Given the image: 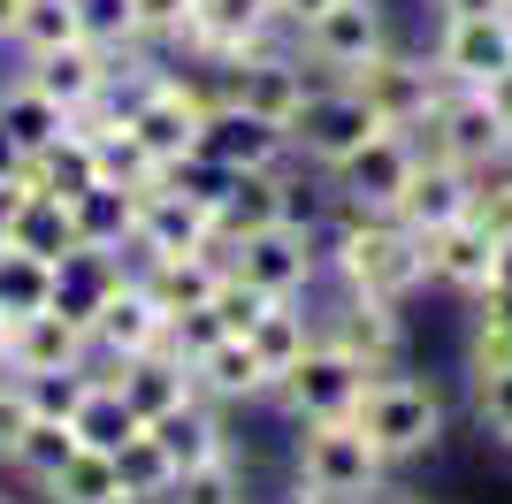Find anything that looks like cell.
Masks as SVG:
<instances>
[{
	"instance_id": "obj_26",
	"label": "cell",
	"mask_w": 512,
	"mask_h": 504,
	"mask_svg": "<svg viewBox=\"0 0 512 504\" xmlns=\"http://www.w3.org/2000/svg\"><path fill=\"white\" fill-rule=\"evenodd\" d=\"M146 428H153V443L176 459V474H184V466H199V459H222V451L237 443L230 428H222V405L199 398V390H192L184 405H169L161 420H146Z\"/></svg>"
},
{
	"instance_id": "obj_52",
	"label": "cell",
	"mask_w": 512,
	"mask_h": 504,
	"mask_svg": "<svg viewBox=\"0 0 512 504\" xmlns=\"http://www.w3.org/2000/svg\"><path fill=\"white\" fill-rule=\"evenodd\" d=\"M482 92H490V107H497V115H505V130H512V69H505V77H490V84H482Z\"/></svg>"
},
{
	"instance_id": "obj_7",
	"label": "cell",
	"mask_w": 512,
	"mask_h": 504,
	"mask_svg": "<svg viewBox=\"0 0 512 504\" xmlns=\"http://www.w3.org/2000/svg\"><path fill=\"white\" fill-rule=\"evenodd\" d=\"M291 46H299V62L314 77H352L390 46V8L383 0H329L321 16H306L291 31Z\"/></svg>"
},
{
	"instance_id": "obj_41",
	"label": "cell",
	"mask_w": 512,
	"mask_h": 504,
	"mask_svg": "<svg viewBox=\"0 0 512 504\" xmlns=\"http://www.w3.org/2000/svg\"><path fill=\"white\" fill-rule=\"evenodd\" d=\"M130 16H138V46L146 54H176V46L192 39L199 0H130Z\"/></svg>"
},
{
	"instance_id": "obj_11",
	"label": "cell",
	"mask_w": 512,
	"mask_h": 504,
	"mask_svg": "<svg viewBox=\"0 0 512 504\" xmlns=\"http://www.w3.org/2000/svg\"><path fill=\"white\" fill-rule=\"evenodd\" d=\"M367 375H375V367H360L352 352H337V344H321V336H314V352H306L268 398L291 413V428H299V420H344V413H360Z\"/></svg>"
},
{
	"instance_id": "obj_35",
	"label": "cell",
	"mask_w": 512,
	"mask_h": 504,
	"mask_svg": "<svg viewBox=\"0 0 512 504\" xmlns=\"http://www.w3.org/2000/svg\"><path fill=\"white\" fill-rule=\"evenodd\" d=\"M46 504H130L123 474H115V451H77L62 474H46Z\"/></svg>"
},
{
	"instance_id": "obj_33",
	"label": "cell",
	"mask_w": 512,
	"mask_h": 504,
	"mask_svg": "<svg viewBox=\"0 0 512 504\" xmlns=\"http://www.w3.org/2000/svg\"><path fill=\"white\" fill-rule=\"evenodd\" d=\"M161 504H253V474H245V459H237V443L222 451V459L184 466Z\"/></svg>"
},
{
	"instance_id": "obj_18",
	"label": "cell",
	"mask_w": 512,
	"mask_h": 504,
	"mask_svg": "<svg viewBox=\"0 0 512 504\" xmlns=\"http://www.w3.org/2000/svg\"><path fill=\"white\" fill-rule=\"evenodd\" d=\"M199 153H214L222 168H283L291 161V138H283L276 123H260V115H245L237 100H222L214 92L207 100V115H199Z\"/></svg>"
},
{
	"instance_id": "obj_38",
	"label": "cell",
	"mask_w": 512,
	"mask_h": 504,
	"mask_svg": "<svg viewBox=\"0 0 512 504\" xmlns=\"http://www.w3.org/2000/svg\"><path fill=\"white\" fill-rule=\"evenodd\" d=\"M161 184L169 191H184V199H192V207H222V199H230V184H237V168H222L214 161V153H176V161H161Z\"/></svg>"
},
{
	"instance_id": "obj_57",
	"label": "cell",
	"mask_w": 512,
	"mask_h": 504,
	"mask_svg": "<svg viewBox=\"0 0 512 504\" xmlns=\"http://www.w3.org/2000/svg\"><path fill=\"white\" fill-rule=\"evenodd\" d=\"M0 504H8V497H0Z\"/></svg>"
},
{
	"instance_id": "obj_32",
	"label": "cell",
	"mask_w": 512,
	"mask_h": 504,
	"mask_svg": "<svg viewBox=\"0 0 512 504\" xmlns=\"http://www.w3.org/2000/svg\"><path fill=\"white\" fill-rule=\"evenodd\" d=\"M77 451H85V443H77V428H69V420L31 413V420H23V436H16V451H8L0 466H16L23 482H46V474H62Z\"/></svg>"
},
{
	"instance_id": "obj_40",
	"label": "cell",
	"mask_w": 512,
	"mask_h": 504,
	"mask_svg": "<svg viewBox=\"0 0 512 504\" xmlns=\"http://www.w3.org/2000/svg\"><path fill=\"white\" fill-rule=\"evenodd\" d=\"M69 39H85L69 0H23L16 31H8V46H23V54H46V46H69Z\"/></svg>"
},
{
	"instance_id": "obj_21",
	"label": "cell",
	"mask_w": 512,
	"mask_h": 504,
	"mask_svg": "<svg viewBox=\"0 0 512 504\" xmlns=\"http://www.w3.org/2000/svg\"><path fill=\"white\" fill-rule=\"evenodd\" d=\"M490 252L497 237L482 230V222H444V230H428V291H451V298H482V283H490Z\"/></svg>"
},
{
	"instance_id": "obj_55",
	"label": "cell",
	"mask_w": 512,
	"mask_h": 504,
	"mask_svg": "<svg viewBox=\"0 0 512 504\" xmlns=\"http://www.w3.org/2000/svg\"><path fill=\"white\" fill-rule=\"evenodd\" d=\"M505 168H512V146H505Z\"/></svg>"
},
{
	"instance_id": "obj_30",
	"label": "cell",
	"mask_w": 512,
	"mask_h": 504,
	"mask_svg": "<svg viewBox=\"0 0 512 504\" xmlns=\"http://www.w3.org/2000/svg\"><path fill=\"white\" fill-rule=\"evenodd\" d=\"M8 245L31 252V260H62L69 245H77V222H69V199H54V191H23L16 214H8Z\"/></svg>"
},
{
	"instance_id": "obj_13",
	"label": "cell",
	"mask_w": 512,
	"mask_h": 504,
	"mask_svg": "<svg viewBox=\"0 0 512 504\" xmlns=\"http://www.w3.org/2000/svg\"><path fill=\"white\" fill-rule=\"evenodd\" d=\"M314 329H321V344L352 352L360 367H375V375H383V367H406V306L337 291L329 306H314Z\"/></svg>"
},
{
	"instance_id": "obj_19",
	"label": "cell",
	"mask_w": 512,
	"mask_h": 504,
	"mask_svg": "<svg viewBox=\"0 0 512 504\" xmlns=\"http://www.w3.org/2000/svg\"><path fill=\"white\" fill-rule=\"evenodd\" d=\"M16 77H23V84H39V92L62 107V115H77L85 100H100V92H107V77H115V54H107V46H92V39H69V46H46V54H23Z\"/></svg>"
},
{
	"instance_id": "obj_44",
	"label": "cell",
	"mask_w": 512,
	"mask_h": 504,
	"mask_svg": "<svg viewBox=\"0 0 512 504\" xmlns=\"http://www.w3.org/2000/svg\"><path fill=\"white\" fill-rule=\"evenodd\" d=\"M207 306H214V314H222V329H230V336H245V329H253L260 314H268V306H276V298L260 291V283H245V275H222Z\"/></svg>"
},
{
	"instance_id": "obj_2",
	"label": "cell",
	"mask_w": 512,
	"mask_h": 504,
	"mask_svg": "<svg viewBox=\"0 0 512 504\" xmlns=\"http://www.w3.org/2000/svg\"><path fill=\"white\" fill-rule=\"evenodd\" d=\"M375 436V451H383L390 466L406 459H428L436 443H444V390L428 375H406V367H383V375H367L360 390V413H352Z\"/></svg>"
},
{
	"instance_id": "obj_43",
	"label": "cell",
	"mask_w": 512,
	"mask_h": 504,
	"mask_svg": "<svg viewBox=\"0 0 512 504\" xmlns=\"http://www.w3.org/2000/svg\"><path fill=\"white\" fill-rule=\"evenodd\" d=\"M512 367V321L490 314V306H474V329H467V375H497Z\"/></svg>"
},
{
	"instance_id": "obj_22",
	"label": "cell",
	"mask_w": 512,
	"mask_h": 504,
	"mask_svg": "<svg viewBox=\"0 0 512 504\" xmlns=\"http://www.w3.org/2000/svg\"><path fill=\"white\" fill-rule=\"evenodd\" d=\"M130 275V252H100V245H69L62 260H54V314L85 321L100 314L107 298H115V283Z\"/></svg>"
},
{
	"instance_id": "obj_15",
	"label": "cell",
	"mask_w": 512,
	"mask_h": 504,
	"mask_svg": "<svg viewBox=\"0 0 512 504\" xmlns=\"http://www.w3.org/2000/svg\"><path fill=\"white\" fill-rule=\"evenodd\" d=\"M0 367H8V375H62V367H100V359H92L85 321L39 306V314H16L0 329Z\"/></svg>"
},
{
	"instance_id": "obj_24",
	"label": "cell",
	"mask_w": 512,
	"mask_h": 504,
	"mask_svg": "<svg viewBox=\"0 0 512 504\" xmlns=\"http://www.w3.org/2000/svg\"><path fill=\"white\" fill-rule=\"evenodd\" d=\"M192 390H199V398H214L222 413H230V405H260L268 390H276V382H268V367H260V352L245 344V336H222L214 352H199V359H192Z\"/></svg>"
},
{
	"instance_id": "obj_47",
	"label": "cell",
	"mask_w": 512,
	"mask_h": 504,
	"mask_svg": "<svg viewBox=\"0 0 512 504\" xmlns=\"http://www.w3.org/2000/svg\"><path fill=\"white\" fill-rule=\"evenodd\" d=\"M23 420H31V398H23V382L0 367V459L16 451V436H23Z\"/></svg>"
},
{
	"instance_id": "obj_4",
	"label": "cell",
	"mask_w": 512,
	"mask_h": 504,
	"mask_svg": "<svg viewBox=\"0 0 512 504\" xmlns=\"http://www.w3.org/2000/svg\"><path fill=\"white\" fill-rule=\"evenodd\" d=\"M375 130H383V115L360 100V84H352V77H314V92H306V107L291 115L283 138H291V161L321 176V168H337L352 146H367Z\"/></svg>"
},
{
	"instance_id": "obj_5",
	"label": "cell",
	"mask_w": 512,
	"mask_h": 504,
	"mask_svg": "<svg viewBox=\"0 0 512 504\" xmlns=\"http://www.w3.org/2000/svg\"><path fill=\"white\" fill-rule=\"evenodd\" d=\"M413 161H421V138H413V130H375V138L352 146L337 168H321V191H329V207H344V214H398V191H406Z\"/></svg>"
},
{
	"instance_id": "obj_48",
	"label": "cell",
	"mask_w": 512,
	"mask_h": 504,
	"mask_svg": "<svg viewBox=\"0 0 512 504\" xmlns=\"http://www.w3.org/2000/svg\"><path fill=\"white\" fill-rule=\"evenodd\" d=\"M490 8L512 16V0H428V16H436V23H444V16H490Z\"/></svg>"
},
{
	"instance_id": "obj_14",
	"label": "cell",
	"mask_w": 512,
	"mask_h": 504,
	"mask_svg": "<svg viewBox=\"0 0 512 504\" xmlns=\"http://www.w3.org/2000/svg\"><path fill=\"white\" fill-rule=\"evenodd\" d=\"M428 62L444 84H490L512 69V16L490 8V16H444L436 39H428Z\"/></svg>"
},
{
	"instance_id": "obj_23",
	"label": "cell",
	"mask_w": 512,
	"mask_h": 504,
	"mask_svg": "<svg viewBox=\"0 0 512 504\" xmlns=\"http://www.w3.org/2000/svg\"><path fill=\"white\" fill-rule=\"evenodd\" d=\"M138 283L161 298V314H184V306H207L214 283L230 275V252L222 245H199V252H169V260H130Z\"/></svg>"
},
{
	"instance_id": "obj_9",
	"label": "cell",
	"mask_w": 512,
	"mask_h": 504,
	"mask_svg": "<svg viewBox=\"0 0 512 504\" xmlns=\"http://www.w3.org/2000/svg\"><path fill=\"white\" fill-rule=\"evenodd\" d=\"M222 252H230V275L260 283L268 298H314V283H321V230L314 222H268V230L237 237Z\"/></svg>"
},
{
	"instance_id": "obj_56",
	"label": "cell",
	"mask_w": 512,
	"mask_h": 504,
	"mask_svg": "<svg viewBox=\"0 0 512 504\" xmlns=\"http://www.w3.org/2000/svg\"><path fill=\"white\" fill-rule=\"evenodd\" d=\"M0 329H8V321H0Z\"/></svg>"
},
{
	"instance_id": "obj_17",
	"label": "cell",
	"mask_w": 512,
	"mask_h": 504,
	"mask_svg": "<svg viewBox=\"0 0 512 504\" xmlns=\"http://www.w3.org/2000/svg\"><path fill=\"white\" fill-rule=\"evenodd\" d=\"M153 344H169V314H161V298L130 268L123 283H115V298L92 314V359L115 367V359H138V352H153Z\"/></svg>"
},
{
	"instance_id": "obj_27",
	"label": "cell",
	"mask_w": 512,
	"mask_h": 504,
	"mask_svg": "<svg viewBox=\"0 0 512 504\" xmlns=\"http://www.w3.org/2000/svg\"><path fill=\"white\" fill-rule=\"evenodd\" d=\"M314 336H321V329H314V298H276V306H268V314L245 329V344L260 352L268 382H283L306 352H314Z\"/></svg>"
},
{
	"instance_id": "obj_6",
	"label": "cell",
	"mask_w": 512,
	"mask_h": 504,
	"mask_svg": "<svg viewBox=\"0 0 512 504\" xmlns=\"http://www.w3.org/2000/svg\"><path fill=\"white\" fill-rule=\"evenodd\" d=\"M214 92L222 100H237L245 115H260V123L291 130V115L306 107V92H314V69L299 62V46H291V31L268 46H253V54H237L222 77H214Z\"/></svg>"
},
{
	"instance_id": "obj_36",
	"label": "cell",
	"mask_w": 512,
	"mask_h": 504,
	"mask_svg": "<svg viewBox=\"0 0 512 504\" xmlns=\"http://www.w3.org/2000/svg\"><path fill=\"white\" fill-rule=\"evenodd\" d=\"M39 306H54V260H31L0 237V321L39 314Z\"/></svg>"
},
{
	"instance_id": "obj_28",
	"label": "cell",
	"mask_w": 512,
	"mask_h": 504,
	"mask_svg": "<svg viewBox=\"0 0 512 504\" xmlns=\"http://www.w3.org/2000/svg\"><path fill=\"white\" fill-rule=\"evenodd\" d=\"M23 191H54V199H77L85 184H100V146L92 138H77V130H62L54 146L23 153Z\"/></svg>"
},
{
	"instance_id": "obj_29",
	"label": "cell",
	"mask_w": 512,
	"mask_h": 504,
	"mask_svg": "<svg viewBox=\"0 0 512 504\" xmlns=\"http://www.w3.org/2000/svg\"><path fill=\"white\" fill-rule=\"evenodd\" d=\"M69 222H77V245H100V252H130V222H138V191L123 184H85L69 199Z\"/></svg>"
},
{
	"instance_id": "obj_42",
	"label": "cell",
	"mask_w": 512,
	"mask_h": 504,
	"mask_svg": "<svg viewBox=\"0 0 512 504\" xmlns=\"http://www.w3.org/2000/svg\"><path fill=\"white\" fill-rule=\"evenodd\" d=\"M474 382V428L497 443V451H512V367H497V375H467Z\"/></svg>"
},
{
	"instance_id": "obj_49",
	"label": "cell",
	"mask_w": 512,
	"mask_h": 504,
	"mask_svg": "<svg viewBox=\"0 0 512 504\" xmlns=\"http://www.w3.org/2000/svg\"><path fill=\"white\" fill-rule=\"evenodd\" d=\"M291 504H375V497H352V489H314V482H291Z\"/></svg>"
},
{
	"instance_id": "obj_34",
	"label": "cell",
	"mask_w": 512,
	"mask_h": 504,
	"mask_svg": "<svg viewBox=\"0 0 512 504\" xmlns=\"http://www.w3.org/2000/svg\"><path fill=\"white\" fill-rule=\"evenodd\" d=\"M0 130H8L23 153H39V146H54V138L69 130V115L46 100L39 84H23V77H16V84H0Z\"/></svg>"
},
{
	"instance_id": "obj_46",
	"label": "cell",
	"mask_w": 512,
	"mask_h": 504,
	"mask_svg": "<svg viewBox=\"0 0 512 504\" xmlns=\"http://www.w3.org/2000/svg\"><path fill=\"white\" fill-rule=\"evenodd\" d=\"M474 222H482L490 237H512V168L505 161L474 176Z\"/></svg>"
},
{
	"instance_id": "obj_1",
	"label": "cell",
	"mask_w": 512,
	"mask_h": 504,
	"mask_svg": "<svg viewBox=\"0 0 512 504\" xmlns=\"http://www.w3.org/2000/svg\"><path fill=\"white\" fill-rule=\"evenodd\" d=\"M321 275L352 298H383V306H406L428 291V237L406 230L398 214H344L329 207V230H321Z\"/></svg>"
},
{
	"instance_id": "obj_37",
	"label": "cell",
	"mask_w": 512,
	"mask_h": 504,
	"mask_svg": "<svg viewBox=\"0 0 512 504\" xmlns=\"http://www.w3.org/2000/svg\"><path fill=\"white\" fill-rule=\"evenodd\" d=\"M115 474H123V497L130 504H161V497H169V482H176V459L153 443V428H138V436L115 451Z\"/></svg>"
},
{
	"instance_id": "obj_45",
	"label": "cell",
	"mask_w": 512,
	"mask_h": 504,
	"mask_svg": "<svg viewBox=\"0 0 512 504\" xmlns=\"http://www.w3.org/2000/svg\"><path fill=\"white\" fill-rule=\"evenodd\" d=\"M222 314H214V306H184V314H169V352L184 359V367H192L199 352H214V344H222Z\"/></svg>"
},
{
	"instance_id": "obj_12",
	"label": "cell",
	"mask_w": 512,
	"mask_h": 504,
	"mask_svg": "<svg viewBox=\"0 0 512 504\" xmlns=\"http://www.w3.org/2000/svg\"><path fill=\"white\" fill-rule=\"evenodd\" d=\"M352 84H360V100L383 115V130H421L428 107H436V92H444L436 62H428V46L413 54V46H398V39H390L367 69H352Z\"/></svg>"
},
{
	"instance_id": "obj_53",
	"label": "cell",
	"mask_w": 512,
	"mask_h": 504,
	"mask_svg": "<svg viewBox=\"0 0 512 504\" xmlns=\"http://www.w3.org/2000/svg\"><path fill=\"white\" fill-rule=\"evenodd\" d=\"M16 16H23V0H0V39L16 31Z\"/></svg>"
},
{
	"instance_id": "obj_3",
	"label": "cell",
	"mask_w": 512,
	"mask_h": 504,
	"mask_svg": "<svg viewBox=\"0 0 512 504\" xmlns=\"http://www.w3.org/2000/svg\"><path fill=\"white\" fill-rule=\"evenodd\" d=\"M291 482H314V489H352V497H383L390 482V459L375 451L360 420H299L291 436Z\"/></svg>"
},
{
	"instance_id": "obj_25",
	"label": "cell",
	"mask_w": 512,
	"mask_h": 504,
	"mask_svg": "<svg viewBox=\"0 0 512 504\" xmlns=\"http://www.w3.org/2000/svg\"><path fill=\"white\" fill-rule=\"evenodd\" d=\"M107 375H115V390L130 398V413H138V420H161L169 405L192 398V367H184L169 344H153V352H138V359H115Z\"/></svg>"
},
{
	"instance_id": "obj_16",
	"label": "cell",
	"mask_w": 512,
	"mask_h": 504,
	"mask_svg": "<svg viewBox=\"0 0 512 504\" xmlns=\"http://www.w3.org/2000/svg\"><path fill=\"white\" fill-rule=\"evenodd\" d=\"M199 245H222L214 237V214L192 207L184 191H169L153 176L138 191V222H130V260H169V252H199Z\"/></svg>"
},
{
	"instance_id": "obj_10",
	"label": "cell",
	"mask_w": 512,
	"mask_h": 504,
	"mask_svg": "<svg viewBox=\"0 0 512 504\" xmlns=\"http://www.w3.org/2000/svg\"><path fill=\"white\" fill-rule=\"evenodd\" d=\"M268 39H283L276 0H199L192 39L176 46V62H184V69H207V77H222L237 54H253V46H268Z\"/></svg>"
},
{
	"instance_id": "obj_51",
	"label": "cell",
	"mask_w": 512,
	"mask_h": 504,
	"mask_svg": "<svg viewBox=\"0 0 512 504\" xmlns=\"http://www.w3.org/2000/svg\"><path fill=\"white\" fill-rule=\"evenodd\" d=\"M16 176H23V146L0 130V184H16Z\"/></svg>"
},
{
	"instance_id": "obj_20",
	"label": "cell",
	"mask_w": 512,
	"mask_h": 504,
	"mask_svg": "<svg viewBox=\"0 0 512 504\" xmlns=\"http://www.w3.org/2000/svg\"><path fill=\"white\" fill-rule=\"evenodd\" d=\"M467 214H474V168H459V161L421 146L406 191H398V222L428 237V230H444V222H467Z\"/></svg>"
},
{
	"instance_id": "obj_54",
	"label": "cell",
	"mask_w": 512,
	"mask_h": 504,
	"mask_svg": "<svg viewBox=\"0 0 512 504\" xmlns=\"http://www.w3.org/2000/svg\"><path fill=\"white\" fill-rule=\"evenodd\" d=\"M375 504H398V497H390V489H383V497H375Z\"/></svg>"
},
{
	"instance_id": "obj_31",
	"label": "cell",
	"mask_w": 512,
	"mask_h": 504,
	"mask_svg": "<svg viewBox=\"0 0 512 504\" xmlns=\"http://www.w3.org/2000/svg\"><path fill=\"white\" fill-rule=\"evenodd\" d=\"M69 428H77V443H85V451H123L146 420L130 413V398L115 390V375L100 367V375H92V390L77 398V413H69Z\"/></svg>"
},
{
	"instance_id": "obj_50",
	"label": "cell",
	"mask_w": 512,
	"mask_h": 504,
	"mask_svg": "<svg viewBox=\"0 0 512 504\" xmlns=\"http://www.w3.org/2000/svg\"><path fill=\"white\" fill-rule=\"evenodd\" d=\"M321 8H329V0H276L283 31H299V23H306V16H321Z\"/></svg>"
},
{
	"instance_id": "obj_8",
	"label": "cell",
	"mask_w": 512,
	"mask_h": 504,
	"mask_svg": "<svg viewBox=\"0 0 512 504\" xmlns=\"http://www.w3.org/2000/svg\"><path fill=\"white\" fill-rule=\"evenodd\" d=\"M428 153H444V161H459V168H497L505 161V146H512V130H505V115L490 107V92L482 84H444L436 92V107H428V123L413 130Z\"/></svg>"
},
{
	"instance_id": "obj_39",
	"label": "cell",
	"mask_w": 512,
	"mask_h": 504,
	"mask_svg": "<svg viewBox=\"0 0 512 504\" xmlns=\"http://www.w3.org/2000/svg\"><path fill=\"white\" fill-rule=\"evenodd\" d=\"M69 8H77V31H85L92 46H107L115 62H123V54H146V46H138V16H130V0H69Z\"/></svg>"
}]
</instances>
